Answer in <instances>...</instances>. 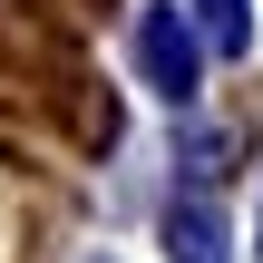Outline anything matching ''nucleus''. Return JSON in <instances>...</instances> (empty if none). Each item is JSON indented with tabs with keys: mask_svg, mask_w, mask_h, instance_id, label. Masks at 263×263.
I'll return each instance as SVG.
<instances>
[{
	"mask_svg": "<svg viewBox=\"0 0 263 263\" xmlns=\"http://www.w3.org/2000/svg\"><path fill=\"white\" fill-rule=\"evenodd\" d=\"M166 254L176 263H224V215L195 195V205H166Z\"/></svg>",
	"mask_w": 263,
	"mask_h": 263,
	"instance_id": "nucleus-2",
	"label": "nucleus"
},
{
	"mask_svg": "<svg viewBox=\"0 0 263 263\" xmlns=\"http://www.w3.org/2000/svg\"><path fill=\"white\" fill-rule=\"evenodd\" d=\"M137 59H146V78H156L166 98H195V29L176 20V0L137 20Z\"/></svg>",
	"mask_w": 263,
	"mask_h": 263,
	"instance_id": "nucleus-1",
	"label": "nucleus"
},
{
	"mask_svg": "<svg viewBox=\"0 0 263 263\" xmlns=\"http://www.w3.org/2000/svg\"><path fill=\"white\" fill-rule=\"evenodd\" d=\"M195 10H205V39H215L224 59H234V49H254V10H244V0H195Z\"/></svg>",
	"mask_w": 263,
	"mask_h": 263,
	"instance_id": "nucleus-3",
	"label": "nucleus"
}]
</instances>
